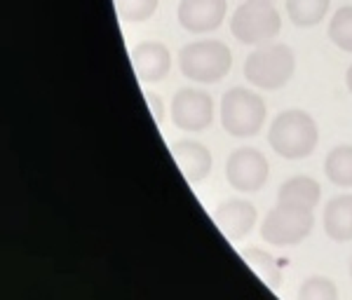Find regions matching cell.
I'll return each instance as SVG.
<instances>
[{
  "label": "cell",
  "mask_w": 352,
  "mask_h": 300,
  "mask_svg": "<svg viewBox=\"0 0 352 300\" xmlns=\"http://www.w3.org/2000/svg\"><path fill=\"white\" fill-rule=\"evenodd\" d=\"M320 129L308 113L285 111L272 120L268 132L270 148L285 160H303L315 152Z\"/></svg>",
  "instance_id": "obj_1"
},
{
  "label": "cell",
  "mask_w": 352,
  "mask_h": 300,
  "mask_svg": "<svg viewBox=\"0 0 352 300\" xmlns=\"http://www.w3.org/2000/svg\"><path fill=\"white\" fill-rule=\"evenodd\" d=\"M296 56L285 43L258 45L244 61V78L258 89H280L294 78Z\"/></svg>",
  "instance_id": "obj_2"
},
{
  "label": "cell",
  "mask_w": 352,
  "mask_h": 300,
  "mask_svg": "<svg viewBox=\"0 0 352 300\" xmlns=\"http://www.w3.org/2000/svg\"><path fill=\"white\" fill-rule=\"evenodd\" d=\"M179 66L188 80L212 84L228 76L232 54L228 45L221 41H197L181 49Z\"/></svg>",
  "instance_id": "obj_3"
},
{
  "label": "cell",
  "mask_w": 352,
  "mask_h": 300,
  "mask_svg": "<svg viewBox=\"0 0 352 300\" xmlns=\"http://www.w3.org/2000/svg\"><path fill=\"white\" fill-rule=\"evenodd\" d=\"M265 122V101L247 87H232L221 99V124L230 137H256Z\"/></svg>",
  "instance_id": "obj_4"
},
{
  "label": "cell",
  "mask_w": 352,
  "mask_h": 300,
  "mask_svg": "<svg viewBox=\"0 0 352 300\" xmlns=\"http://www.w3.org/2000/svg\"><path fill=\"white\" fill-rule=\"evenodd\" d=\"M282 28L280 12L270 0H244L230 19V31L242 45H268Z\"/></svg>",
  "instance_id": "obj_5"
},
{
  "label": "cell",
  "mask_w": 352,
  "mask_h": 300,
  "mask_svg": "<svg viewBox=\"0 0 352 300\" xmlns=\"http://www.w3.org/2000/svg\"><path fill=\"white\" fill-rule=\"evenodd\" d=\"M315 228L312 209L277 202L261 223V237L272 246H296Z\"/></svg>",
  "instance_id": "obj_6"
},
{
  "label": "cell",
  "mask_w": 352,
  "mask_h": 300,
  "mask_svg": "<svg viewBox=\"0 0 352 300\" xmlns=\"http://www.w3.org/2000/svg\"><path fill=\"white\" fill-rule=\"evenodd\" d=\"M270 174L268 157L256 148H237L226 162V178L240 192H258Z\"/></svg>",
  "instance_id": "obj_7"
},
{
  "label": "cell",
  "mask_w": 352,
  "mask_h": 300,
  "mask_svg": "<svg viewBox=\"0 0 352 300\" xmlns=\"http://www.w3.org/2000/svg\"><path fill=\"white\" fill-rule=\"evenodd\" d=\"M214 120V99L202 89L184 87L172 99V122L181 132H204Z\"/></svg>",
  "instance_id": "obj_8"
},
{
  "label": "cell",
  "mask_w": 352,
  "mask_h": 300,
  "mask_svg": "<svg viewBox=\"0 0 352 300\" xmlns=\"http://www.w3.org/2000/svg\"><path fill=\"white\" fill-rule=\"evenodd\" d=\"M176 16L190 33L217 31L226 19V0H181Z\"/></svg>",
  "instance_id": "obj_9"
},
{
  "label": "cell",
  "mask_w": 352,
  "mask_h": 300,
  "mask_svg": "<svg viewBox=\"0 0 352 300\" xmlns=\"http://www.w3.org/2000/svg\"><path fill=\"white\" fill-rule=\"evenodd\" d=\"M132 66L141 82H160L172 69V54L162 43H141L132 49Z\"/></svg>",
  "instance_id": "obj_10"
},
{
  "label": "cell",
  "mask_w": 352,
  "mask_h": 300,
  "mask_svg": "<svg viewBox=\"0 0 352 300\" xmlns=\"http://www.w3.org/2000/svg\"><path fill=\"white\" fill-rule=\"evenodd\" d=\"M256 216V207L247 200H228L219 205L217 211H214V220H217L219 230L232 242L242 240L254 230Z\"/></svg>",
  "instance_id": "obj_11"
},
{
  "label": "cell",
  "mask_w": 352,
  "mask_h": 300,
  "mask_svg": "<svg viewBox=\"0 0 352 300\" xmlns=\"http://www.w3.org/2000/svg\"><path fill=\"white\" fill-rule=\"evenodd\" d=\"M172 152L188 183H200L212 172V152L207 150V146L197 143V141H179V143L172 146Z\"/></svg>",
  "instance_id": "obj_12"
},
{
  "label": "cell",
  "mask_w": 352,
  "mask_h": 300,
  "mask_svg": "<svg viewBox=\"0 0 352 300\" xmlns=\"http://www.w3.org/2000/svg\"><path fill=\"white\" fill-rule=\"evenodd\" d=\"M324 232L333 242H352V195H338L324 207Z\"/></svg>",
  "instance_id": "obj_13"
},
{
  "label": "cell",
  "mask_w": 352,
  "mask_h": 300,
  "mask_svg": "<svg viewBox=\"0 0 352 300\" xmlns=\"http://www.w3.org/2000/svg\"><path fill=\"white\" fill-rule=\"evenodd\" d=\"M320 197V183L310 176H292L280 185V192H277V202H287V205H298L308 209H315Z\"/></svg>",
  "instance_id": "obj_14"
},
{
  "label": "cell",
  "mask_w": 352,
  "mask_h": 300,
  "mask_svg": "<svg viewBox=\"0 0 352 300\" xmlns=\"http://www.w3.org/2000/svg\"><path fill=\"white\" fill-rule=\"evenodd\" d=\"M324 174L338 188H352V146H338V148L329 150Z\"/></svg>",
  "instance_id": "obj_15"
},
{
  "label": "cell",
  "mask_w": 352,
  "mask_h": 300,
  "mask_svg": "<svg viewBox=\"0 0 352 300\" xmlns=\"http://www.w3.org/2000/svg\"><path fill=\"white\" fill-rule=\"evenodd\" d=\"M329 5H331V0H287V12L292 24L310 28L324 19Z\"/></svg>",
  "instance_id": "obj_16"
},
{
  "label": "cell",
  "mask_w": 352,
  "mask_h": 300,
  "mask_svg": "<svg viewBox=\"0 0 352 300\" xmlns=\"http://www.w3.org/2000/svg\"><path fill=\"white\" fill-rule=\"evenodd\" d=\"M240 256H242L244 263H247L249 268H252L254 273L265 281V286L277 288L282 284L280 265H277V260L272 258L268 251H263V249H242Z\"/></svg>",
  "instance_id": "obj_17"
},
{
  "label": "cell",
  "mask_w": 352,
  "mask_h": 300,
  "mask_svg": "<svg viewBox=\"0 0 352 300\" xmlns=\"http://www.w3.org/2000/svg\"><path fill=\"white\" fill-rule=\"evenodd\" d=\"M329 41L343 52H352V8H340L329 21Z\"/></svg>",
  "instance_id": "obj_18"
},
{
  "label": "cell",
  "mask_w": 352,
  "mask_h": 300,
  "mask_svg": "<svg viewBox=\"0 0 352 300\" xmlns=\"http://www.w3.org/2000/svg\"><path fill=\"white\" fill-rule=\"evenodd\" d=\"M157 3L160 0H116V10L122 21L139 24V21H148L155 14Z\"/></svg>",
  "instance_id": "obj_19"
},
{
  "label": "cell",
  "mask_w": 352,
  "mask_h": 300,
  "mask_svg": "<svg viewBox=\"0 0 352 300\" xmlns=\"http://www.w3.org/2000/svg\"><path fill=\"white\" fill-rule=\"evenodd\" d=\"M300 300H336L338 288L329 277H308L298 288Z\"/></svg>",
  "instance_id": "obj_20"
},
{
  "label": "cell",
  "mask_w": 352,
  "mask_h": 300,
  "mask_svg": "<svg viewBox=\"0 0 352 300\" xmlns=\"http://www.w3.org/2000/svg\"><path fill=\"white\" fill-rule=\"evenodd\" d=\"M146 99H148V106H151V111H153V117H155V122H162L164 120L162 101L157 99L155 92H146Z\"/></svg>",
  "instance_id": "obj_21"
},
{
  "label": "cell",
  "mask_w": 352,
  "mask_h": 300,
  "mask_svg": "<svg viewBox=\"0 0 352 300\" xmlns=\"http://www.w3.org/2000/svg\"><path fill=\"white\" fill-rule=\"evenodd\" d=\"M345 82H348V89H350V94H352V66L348 69V76H345Z\"/></svg>",
  "instance_id": "obj_22"
},
{
  "label": "cell",
  "mask_w": 352,
  "mask_h": 300,
  "mask_svg": "<svg viewBox=\"0 0 352 300\" xmlns=\"http://www.w3.org/2000/svg\"><path fill=\"white\" fill-rule=\"evenodd\" d=\"M350 277H352V258H350Z\"/></svg>",
  "instance_id": "obj_23"
},
{
  "label": "cell",
  "mask_w": 352,
  "mask_h": 300,
  "mask_svg": "<svg viewBox=\"0 0 352 300\" xmlns=\"http://www.w3.org/2000/svg\"><path fill=\"white\" fill-rule=\"evenodd\" d=\"M270 3H275V0H270Z\"/></svg>",
  "instance_id": "obj_24"
}]
</instances>
